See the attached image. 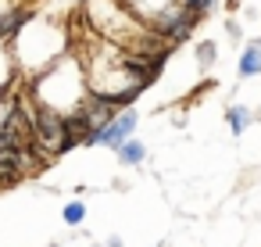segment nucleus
<instances>
[{
	"label": "nucleus",
	"mask_w": 261,
	"mask_h": 247,
	"mask_svg": "<svg viewBox=\"0 0 261 247\" xmlns=\"http://www.w3.org/2000/svg\"><path fill=\"white\" fill-rule=\"evenodd\" d=\"M257 118H261V111H257Z\"/></svg>",
	"instance_id": "8"
},
{
	"label": "nucleus",
	"mask_w": 261,
	"mask_h": 247,
	"mask_svg": "<svg viewBox=\"0 0 261 247\" xmlns=\"http://www.w3.org/2000/svg\"><path fill=\"white\" fill-rule=\"evenodd\" d=\"M250 118H254V115H250V111H247V108H243V104H240V108H236V104H232V108H229V111H225V122H229V129H232V133H236V136H240V133H243V129H247V126H250Z\"/></svg>",
	"instance_id": "4"
},
{
	"label": "nucleus",
	"mask_w": 261,
	"mask_h": 247,
	"mask_svg": "<svg viewBox=\"0 0 261 247\" xmlns=\"http://www.w3.org/2000/svg\"><path fill=\"white\" fill-rule=\"evenodd\" d=\"M179 4H182L190 15H197V18H200V15H207V11L215 8V0H179Z\"/></svg>",
	"instance_id": "6"
},
{
	"label": "nucleus",
	"mask_w": 261,
	"mask_h": 247,
	"mask_svg": "<svg viewBox=\"0 0 261 247\" xmlns=\"http://www.w3.org/2000/svg\"><path fill=\"white\" fill-rule=\"evenodd\" d=\"M143 154H147V147H143L140 140H125V143H118V161H122V165H140Z\"/></svg>",
	"instance_id": "3"
},
{
	"label": "nucleus",
	"mask_w": 261,
	"mask_h": 247,
	"mask_svg": "<svg viewBox=\"0 0 261 247\" xmlns=\"http://www.w3.org/2000/svg\"><path fill=\"white\" fill-rule=\"evenodd\" d=\"M133 129H136V111L133 108H125L122 115H115L104 129H97L86 143H100V147H118V143H125L129 136H133Z\"/></svg>",
	"instance_id": "1"
},
{
	"label": "nucleus",
	"mask_w": 261,
	"mask_h": 247,
	"mask_svg": "<svg viewBox=\"0 0 261 247\" xmlns=\"http://www.w3.org/2000/svg\"><path fill=\"white\" fill-rule=\"evenodd\" d=\"M83 215H86V208H83L79 201H72V204L65 208V222H68V226H79V222H83Z\"/></svg>",
	"instance_id": "7"
},
{
	"label": "nucleus",
	"mask_w": 261,
	"mask_h": 247,
	"mask_svg": "<svg viewBox=\"0 0 261 247\" xmlns=\"http://www.w3.org/2000/svg\"><path fill=\"white\" fill-rule=\"evenodd\" d=\"M261 76V40H250L247 51L240 54V79Z\"/></svg>",
	"instance_id": "2"
},
{
	"label": "nucleus",
	"mask_w": 261,
	"mask_h": 247,
	"mask_svg": "<svg viewBox=\"0 0 261 247\" xmlns=\"http://www.w3.org/2000/svg\"><path fill=\"white\" fill-rule=\"evenodd\" d=\"M215 58H218L215 43H207V40H204V43L197 47V61H200V68H211V65H215Z\"/></svg>",
	"instance_id": "5"
}]
</instances>
